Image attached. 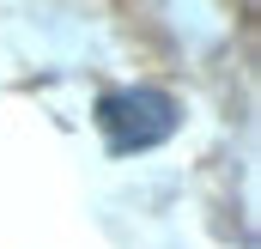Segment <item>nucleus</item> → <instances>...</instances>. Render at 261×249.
Returning <instances> with one entry per match:
<instances>
[{"label": "nucleus", "mask_w": 261, "mask_h": 249, "mask_svg": "<svg viewBox=\"0 0 261 249\" xmlns=\"http://www.w3.org/2000/svg\"><path fill=\"white\" fill-rule=\"evenodd\" d=\"M97 122H103L110 152H140V146H158L176 128V104L164 91H110L97 104Z\"/></svg>", "instance_id": "obj_1"}]
</instances>
